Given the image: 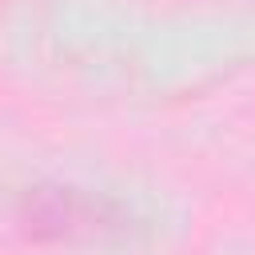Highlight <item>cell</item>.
I'll use <instances>...</instances> for the list:
<instances>
[{
  "label": "cell",
  "mask_w": 255,
  "mask_h": 255,
  "mask_svg": "<svg viewBox=\"0 0 255 255\" xmlns=\"http://www.w3.org/2000/svg\"><path fill=\"white\" fill-rule=\"evenodd\" d=\"M24 219L36 235L48 239H96L104 231H120L124 215L88 191L76 187H36L24 203Z\"/></svg>",
  "instance_id": "cell-1"
}]
</instances>
